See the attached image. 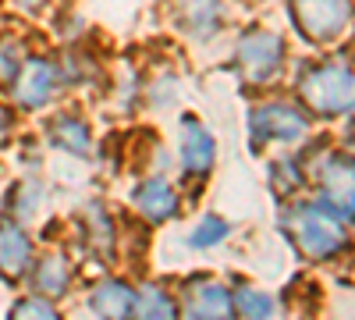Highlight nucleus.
Wrapping results in <instances>:
<instances>
[{"label": "nucleus", "instance_id": "obj_6", "mask_svg": "<svg viewBox=\"0 0 355 320\" xmlns=\"http://www.w3.org/2000/svg\"><path fill=\"white\" fill-rule=\"evenodd\" d=\"M231 313H234V299L227 296L224 285L199 281L189 288L185 320H231Z\"/></svg>", "mask_w": 355, "mask_h": 320}, {"label": "nucleus", "instance_id": "obj_13", "mask_svg": "<svg viewBox=\"0 0 355 320\" xmlns=\"http://www.w3.org/2000/svg\"><path fill=\"white\" fill-rule=\"evenodd\" d=\"M68 281H71V271H68V260L64 256H43L40 267L33 271V285L40 288L43 296H64L68 292Z\"/></svg>", "mask_w": 355, "mask_h": 320}, {"label": "nucleus", "instance_id": "obj_4", "mask_svg": "<svg viewBox=\"0 0 355 320\" xmlns=\"http://www.w3.org/2000/svg\"><path fill=\"white\" fill-rule=\"evenodd\" d=\"M249 125H252V146H256V150L263 146V142H270V139H277V142H295V139H302V135L309 132L306 114L295 110V107H288V103H266V107L252 110Z\"/></svg>", "mask_w": 355, "mask_h": 320}, {"label": "nucleus", "instance_id": "obj_7", "mask_svg": "<svg viewBox=\"0 0 355 320\" xmlns=\"http://www.w3.org/2000/svg\"><path fill=\"white\" fill-rule=\"evenodd\" d=\"M132 203H135V210L146 217V221H171L178 214V192L167 178H146L139 182V189L132 192Z\"/></svg>", "mask_w": 355, "mask_h": 320}, {"label": "nucleus", "instance_id": "obj_12", "mask_svg": "<svg viewBox=\"0 0 355 320\" xmlns=\"http://www.w3.org/2000/svg\"><path fill=\"white\" fill-rule=\"evenodd\" d=\"M28 256H33L28 235L15 221H4V224H0V267H4L11 278H18L28 267Z\"/></svg>", "mask_w": 355, "mask_h": 320}, {"label": "nucleus", "instance_id": "obj_2", "mask_svg": "<svg viewBox=\"0 0 355 320\" xmlns=\"http://www.w3.org/2000/svg\"><path fill=\"white\" fill-rule=\"evenodd\" d=\"M302 96L316 114H341L352 103V75L341 65H316L302 78Z\"/></svg>", "mask_w": 355, "mask_h": 320}, {"label": "nucleus", "instance_id": "obj_9", "mask_svg": "<svg viewBox=\"0 0 355 320\" xmlns=\"http://www.w3.org/2000/svg\"><path fill=\"white\" fill-rule=\"evenodd\" d=\"M53 85H57V71L50 61H40V57H33L21 75H18V100L25 107H43L53 93Z\"/></svg>", "mask_w": 355, "mask_h": 320}, {"label": "nucleus", "instance_id": "obj_5", "mask_svg": "<svg viewBox=\"0 0 355 320\" xmlns=\"http://www.w3.org/2000/svg\"><path fill=\"white\" fill-rule=\"evenodd\" d=\"M281 61H284V43L274 33H249L239 43V57H234V65L249 82H270Z\"/></svg>", "mask_w": 355, "mask_h": 320}, {"label": "nucleus", "instance_id": "obj_10", "mask_svg": "<svg viewBox=\"0 0 355 320\" xmlns=\"http://www.w3.org/2000/svg\"><path fill=\"white\" fill-rule=\"evenodd\" d=\"M323 196H327V207L338 210L345 221L352 217V164L348 157H334L323 174Z\"/></svg>", "mask_w": 355, "mask_h": 320}, {"label": "nucleus", "instance_id": "obj_8", "mask_svg": "<svg viewBox=\"0 0 355 320\" xmlns=\"http://www.w3.org/2000/svg\"><path fill=\"white\" fill-rule=\"evenodd\" d=\"M214 157H217L214 135L206 132V125H199L196 118H185L182 121V164H185V171L202 178V174H210Z\"/></svg>", "mask_w": 355, "mask_h": 320}, {"label": "nucleus", "instance_id": "obj_16", "mask_svg": "<svg viewBox=\"0 0 355 320\" xmlns=\"http://www.w3.org/2000/svg\"><path fill=\"white\" fill-rule=\"evenodd\" d=\"M227 235H231V224L210 214V217H202V221L196 224V231H192V239H189V242H192L196 249H210V246L224 242Z\"/></svg>", "mask_w": 355, "mask_h": 320}, {"label": "nucleus", "instance_id": "obj_1", "mask_svg": "<svg viewBox=\"0 0 355 320\" xmlns=\"http://www.w3.org/2000/svg\"><path fill=\"white\" fill-rule=\"evenodd\" d=\"M284 231L291 235V242L313 260H331L348 242L345 217L338 210H331L327 203H302V207L288 210Z\"/></svg>", "mask_w": 355, "mask_h": 320}, {"label": "nucleus", "instance_id": "obj_17", "mask_svg": "<svg viewBox=\"0 0 355 320\" xmlns=\"http://www.w3.org/2000/svg\"><path fill=\"white\" fill-rule=\"evenodd\" d=\"M239 313L245 320H270L274 317V303H270V296L256 292V288H242L239 292Z\"/></svg>", "mask_w": 355, "mask_h": 320}, {"label": "nucleus", "instance_id": "obj_11", "mask_svg": "<svg viewBox=\"0 0 355 320\" xmlns=\"http://www.w3.org/2000/svg\"><path fill=\"white\" fill-rule=\"evenodd\" d=\"M93 310L103 320H128L135 310V292L125 281H103L93 292Z\"/></svg>", "mask_w": 355, "mask_h": 320}, {"label": "nucleus", "instance_id": "obj_3", "mask_svg": "<svg viewBox=\"0 0 355 320\" xmlns=\"http://www.w3.org/2000/svg\"><path fill=\"white\" fill-rule=\"evenodd\" d=\"M291 18L316 43H327L345 33L348 0H291Z\"/></svg>", "mask_w": 355, "mask_h": 320}, {"label": "nucleus", "instance_id": "obj_14", "mask_svg": "<svg viewBox=\"0 0 355 320\" xmlns=\"http://www.w3.org/2000/svg\"><path fill=\"white\" fill-rule=\"evenodd\" d=\"M50 139H53V146H61L68 153H85L89 150V128H85L82 118H75V114L57 118L50 125Z\"/></svg>", "mask_w": 355, "mask_h": 320}, {"label": "nucleus", "instance_id": "obj_18", "mask_svg": "<svg viewBox=\"0 0 355 320\" xmlns=\"http://www.w3.org/2000/svg\"><path fill=\"white\" fill-rule=\"evenodd\" d=\"M11 320H61V317H57V310L46 299H21L11 310Z\"/></svg>", "mask_w": 355, "mask_h": 320}, {"label": "nucleus", "instance_id": "obj_15", "mask_svg": "<svg viewBox=\"0 0 355 320\" xmlns=\"http://www.w3.org/2000/svg\"><path fill=\"white\" fill-rule=\"evenodd\" d=\"M135 320H178V310L171 303V296L157 285H146L142 292L135 296Z\"/></svg>", "mask_w": 355, "mask_h": 320}]
</instances>
